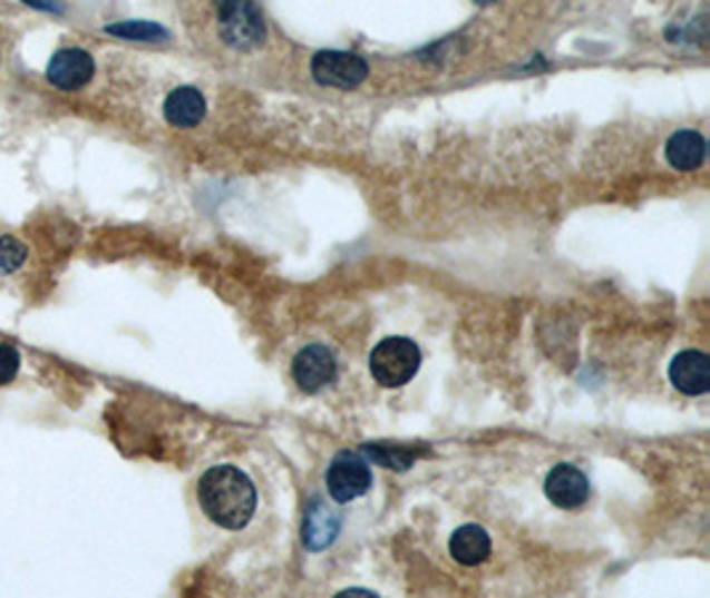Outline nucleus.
I'll use <instances>...</instances> for the list:
<instances>
[{"label":"nucleus","instance_id":"14","mask_svg":"<svg viewBox=\"0 0 710 598\" xmlns=\"http://www.w3.org/2000/svg\"><path fill=\"white\" fill-rule=\"evenodd\" d=\"M109 36L139 40V43H157V40H168V30L157 22H144V19H130V22H117L107 27Z\"/></svg>","mask_w":710,"mask_h":598},{"label":"nucleus","instance_id":"6","mask_svg":"<svg viewBox=\"0 0 710 598\" xmlns=\"http://www.w3.org/2000/svg\"><path fill=\"white\" fill-rule=\"evenodd\" d=\"M293 378L295 383H299V389L307 391V394H314V391L325 389L328 383L335 381L333 352L325 346H320V343L301 349L293 360Z\"/></svg>","mask_w":710,"mask_h":598},{"label":"nucleus","instance_id":"12","mask_svg":"<svg viewBox=\"0 0 710 598\" xmlns=\"http://www.w3.org/2000/svg\"><path fill=\"white\" fill-rule=\"evenodd\" d=\"M493 551V542H489V535L477 525H466L460 529H455L450 538V553L453 559L464 567H477Z\"/></svg>","mask_w":710,"mask_h":598},{"label":"nucleus","instance_id":"10","mask_svg":"<svg viewBox=\"0 0 710 598\" xmlns=\"http://www.w3.org/2000/svg\"><path fill=\"white\" fill-rule=\"evenodd\" d=\"M165 120L176 128H195L205 118V96L192 86H182L165 99Z\"/></svg>","mask_w":710,"mask_h":598},{"label":"nucleus","instance_id":"19","mask_svg":"<svg viewBox=\"0 0 710 598\" xmlns=\"http://www.w3.org/2000/svg\"><path fill=\"white\" fill-rule=\"evenodd\" d=\"M477 3H482V6H487V3H495V0H477Z\"/></svg>","mask_w":710,"mask_h":598},{"label":"nucleus","instance_id":"15","mask_svg":"<svg viewBox=\"0 0 710 598\" xmlns=\"http://www.w3.org/2000/svg\"><path fill=\"white\" fill-rule=\"evenodd\" d=\"M362 452L370 460H376V463L386 465V469H397V471H405L412 463V460H416V455H412V452H408V450H402V447L364 444Z\"/></svg>","mask_w":710,"mask_h":598},{"label":"nucleus","instance_id":"11","mask_svg":"<svg viewBox=\"0 0 710 598\" xmlns=\"http://www.w3.org/2000/svg\"><path fill=\"white\" fill-rule=\"evenodd\" d=\"M708 144L698 130H675L665 144V157L675 170H698L706 160Z\"/></svg>","mask_w":710,"mask_h":598},{"label":"nucleus","instance_id":"5","mask_svg":"<svg viewBox=\"0 0 710 598\" xmlns=\"http://www.w3.org/2000/svg\"><path fill=\"white\" fill-rule=\"evenodd\" d=\"M312 75L320 86L357 88L368 78V65L362 57L347 51H320L312 59Z\"/></svg>","mask_w":710,"mask_h":598},{"label":"nucleus","instance_id":"9","mask_svg":"<svg viewBox=\"0 0 710 598\" xmlns=\"http://www.w3.org/2000/svg\"><path fill=\"white\" fill-rule=\"evenodd\" d=\"M671 383L681 394L689 396H702L708 394L710 389V360L706 352H698V349H689V352H681L673 356L671 362Z\"/></svg>","mask_w":710,"mask_h":598},{"label":"nucleus","instance_id":"17","mask_svg":"<svg viewBox=\"0 0 710 598\" xmlns=\"http://www.w3.org/2000/svg\"><path fill=\"white\" fill-rule=\"evenodd\" d=\"M19 373V352L9 343H0V386L11 383Z\"/></svg>","mask_w":710,"mask_h":598},{"label":"nucleus","instance_id":"3","mask_svg":"<svg viewBox=\"0 0 710 598\" xmlns=\"http://www.w3.org/2000/svg\"><path fill=\"white\" fill-rule=\"evenodd\" d=\"M418 367L420 349L410 339H402V335L381 341L370 354V373L386 389H399L410 383Z\"/></svg>","mask_w":710,"mask_h":598},{"label":"nucleus","instance_id":"7","mask_svg":"<svg viewBox=\"0 0 710 598\" xmlns=\"http://www.w3.org/2000/svg\"><path fill=\"white\" fill-rule=\"evenodd\" d=\"M94 57L82 48H61L54 53V59L48 61V80L51 86L61 88V91H78L94 78Z\"/></svg>","mask_w":710,"mask_h":598},{"label":"nucleus","instance_id":"8","mask_svg":"<svg viewBox=\"0 0 710 598\" xmlns=\"http://www.w3.org/2000/svg\"><path fill=\"white\" fill-rule=\"evenodd\" d=\"M591 487L589 479L581 469L570 463H560L556 469H551L546 477V498L556 508H564V511H572V508H581L585 500H589Z\"/></svg>","mask_w":710,"mask_h":598},{"label":"nucleus","instance_id":"4","mask_svg":"<svg viewBox=\"0 0 710 598\" xmlns=\"http://www.w3.org/2000/svg\"><path fill=\"white\" fill-rule=\"evenodd\" d=\"M325 484L335 503H351L370 490L373 479H370L368 463L357 452H341L328 465Z\"/></svg>","mask_w":710,"mask_h":598},{"label":"nucleus","instance_id":"1","mask_svg":"<svg viewBox=\"0 0 710 598\" xmlns=\"http://www.w3.org/2000/svg\"><path fill=\"white\" fill-rule=\"evenodd\" d=\"M197 500L213 525L243 529L256 511V487L234 465H213L200 479Z\"/></svg>","mask_w":710,"mask_h":598},{"label":"nucleus","instance_id":"18","mask_svg":"<svg viewBox=\"0 0 710 598\" xmlns=\"http://www.w3.org/2000/svg\"><path fill=\"white\" fill-rule=\"evenodd\" d=\"M22 3L32 6V9H40V11H54V13L61 11V6L57 3V0H22Z\"/></svg>","mask_w":710,"mask_h":598},{"label":"nucleus","instance_id":"13","mask_svg":"<svg viewBox=\"0 0 710 598\" xmlns=\"http://www.w3.org/2000/svg\"><path fill=\"white\" fill-rule=\"evenodd\" d=\"M338 525H341V519H338L335 511H330L322 503H314L312 511H307V519H303V542L312 551H322L335 540Z\"/></svg>","mask_w":710,"mask_h":598},{"label":"nucleus","instance_id":"2","mask_svg":"<svg viewBox=\"0 0 710 598\" xmlns=\"http://www.w3.org/2000/svg\"><path fill=\"white\" fill-rule=\"evenodd\" d=\"M218 30L232 48L251 51L266 40L264 13L256 0H216Z\"/></svg>","mask_w":710,"mask_h":598},{"label":"nucleus","instance_id":"16","mask_svg":"<svg viewBox=\"0 0 710 598\" xmlns=\"http://www.w3.org/2000/svg\"><path fill=\"white\" fill-rule=\"evenodd\" d=\"M25 261H27V247L19 243L17 237L11 235L0 237V272L6 274L17 272Z\"/></svg>","mask_w":710,"mask_h":598}]
</instances>
